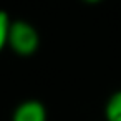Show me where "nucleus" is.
<instances>
[{"instance_id": "20e7f679", "label": "nucleus", "mask_w": 121, "mask_h": 121, "mask_svg": "<svg viewBox=\"0 0 121 121\" xmlns=\"http://www.w3.org/2000/svg\"><path fill=\"white\" fill-rule=\"evenodd\" d=\"M10 15L4 10H0V53L4 52V48L9 45V32H10Z\"/></svg>"}, {"instance_id": "f257e3e1", "label": "nucleus", "mask_w": 121, "mask_h": 121, "mask_svg": "<svg viewBox=\"0 0 121 121\" xmlns=\"http://www.w3.org/2000/svg\"><path fill=\"white\" fill-rule=\"evenodd\" d=\"M17 56H33L40 48V33L27 20H13L9 32V45Z\"/></svg>"}, {"instance_id": "f03ea898", "label": "nucleus", "mask_w": 121, "mask_h": 121, "mask_svg": "<svg viewBox=\"0 0 121 121\" xmlns=\"http://www.w3.org/2000/svg\"><path fill=\"white\" fill-rule=\"evenodd\" d=\"M48 113L42 101L38 99H23L20 101L13 113L10 121H47Z\"/></svg>"}, {"instance_id": "7ed1b4c3", "label": "nucleus", "mask_w": 121, "mask_h": 121, "mask_svg": "<svg viewBox=\"0 0 121 121\" xmlns=\"http://www.w3.org/2000/svg\"><path fill=\"white\" fill-rule=\"evenodd\" d=\"M104 121H121V90L111 93L103 108Z\"/></svg>"}]
</instances>
